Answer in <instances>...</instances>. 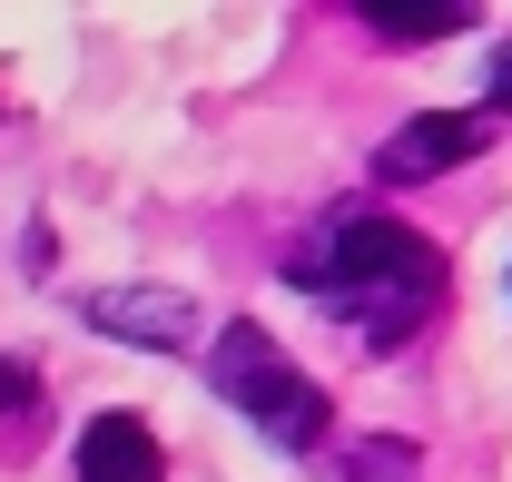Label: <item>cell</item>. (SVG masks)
Masks as SVG:
<instances>
[{
	"instance_id": "6da1fadb",
	"label": "cell",
	"mask_w": 512,
	"mask_h": 482,
	"mask_svg": "<svg viewBox=\"0 0 512 482\" xmlns=\"http://www.w3.org/2000/svg\"><path fill=\"white\" fill-rule=\"evenodd\" d=\"M306 286L355 345H404L444 305V246L414 237L404 217H335L325 246L306 256Z\"/></svg>"
},
{
	"instance_id": "7a4b0ae2",
	"label": "cell",
	"mask_w": 512,
	"mask_h": 482,
	"mask_svg": "<svg viewBox=\"0 0 512 482\" xmlns=\"http://www.w3.org/2000/svg\"><path fill=\"white\" fill-rule=\"evenodd\" d=\"M207 374H217V394H227L237 414H256L266 443H286V453L325 443V394L276 355V335H266V325H227V335L207 345Z\"/></svg>"
},
{
	"instance_id": "3957f363",
	"label": "cell",
	"mask_w": 512,
	"mask_h": 482,
	"mask_svg": "<svg viewBox=\"0 0 512 482\" xmlns=\"http://www.w3.org/2000/svg\"><path fill=\"white\" fill-rule=\"evenodd\" d=\"M483 138H493L483 109H424V119H404V128L375 148V178H384V187H424V178H444V168H463Z\"/></svg>"
},
{
	"instance_id": "277c9868",
	"label": "cell",
	"mask_w": 512,
	"mask_h": 482,
	"mask_svg": "<svg viewBox=\"0 0 512 482\" xmlns=\"http://www.w3.org/2000/svg\"><path fill=\"white\" fill-rule=\"evenodd\" d=\"M79 482H168V453L138 414H99L79 433Z\"/></svg>"
},
{
	"instance_id": "5b68a950",
	"label": "cell",
	"mask_w": 512,
	"mask_h": 482,
	"mask_svg": "<svg viewBox=\"0 0 512 482\" xmlns=\"http://www.w3.org/2000/svg\"><path fill=\"white\" fill-rule=\"evenodd\" d=\"M89 325H99V335H138V345H188V335H197V305L168 296V286H158V296H148V286H138V296L109 286V296H89Z\"/></svg>"
},
{
	"instance_id": "8992f818",
	"label": "cell",
	"mask_w": 512,
	"mask_h": 482,
	"mask_svg": "<svg viewBox=\"0 0 512 482\" xmlns=\"http://www.w3.org/2000/svg\"><path fill=\"white\" fill-rule=\"evenodd\" d=\"M473 10L463 0H365V30L375 40H453Z\"/></svg>"
},
{
	"instance_id": "52a82bcc",
	"label": "cell",
	"mask_w": 512,
	"mask_h": 482,
	"mask_svg": "<svg viewBox=\"0 0 512 482\" xmlns=\"http://www.w3.org/2000/svg\"><path fill=\"white\" fill-rule=\"evenodd\" d=\"M355 482H414V453L404 443H375V453H355Z\"/></svg>"
},
{
	"instance_id": "ba28073f",
	"label": "cell",
	"mask_w": 512,
	"mask_h": 482,
	"mask_svg": "<svg viewBox=\"0 0 512 482\" xmlns=\"http://www.w3.org/2000/svg\"><path fill=\"white\" fill-rule=\"evenodd\" d=\"M40 404V384H30V364H10L0 355V414H30Z\"/></svg>"
},
{
	"instance_id": "9c48e42d",
	"label": "cell",
	"mask_w": 512,
	"mask_h": 482,
	"mask_svg": "<svg viewBox=\"0 0 512 482\" xmlns=\"http://www.w3.org/2000/svg\"><path fill=\"white\" fill-rule=\"evenodd\" d=\"M493 109H512V50H493V79H483V119Z\"/></svg>"
}]
</instances>
